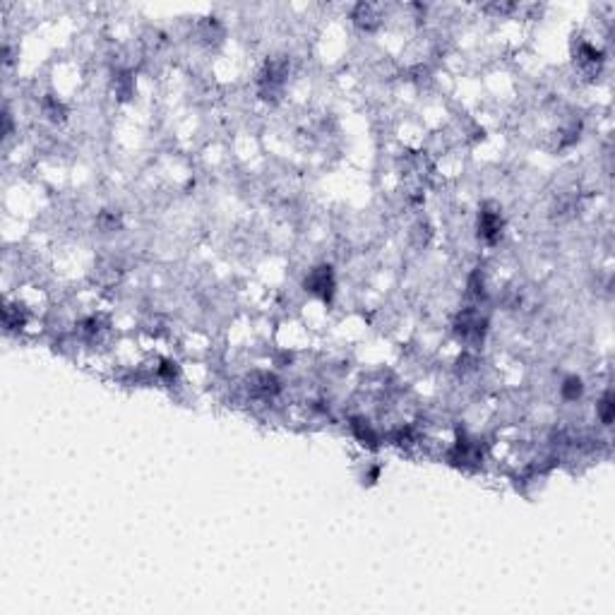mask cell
Instances as JSON below:
<instances>
[{
	"label": "cell",
	"instance_id": "6da1fadb",
	"mask_svg": "<svg viewBox=\"0 0 615 615\" xmlns=\"http://www.w3.org/2000/svg\"><path fill=\"white\" fill-rule=\"evenodd\" d=\"M478 234H481L483 238L488 241V243L498 241L500 234H502V217H500V212L483 210L481 214H478Z\"/></svg>",
	"mask_w": 615,
	"mask_h": 615
},
{
	"label": "cell",
	"instance_id": "7a4b0ae2",
	"mask_svg": "<svg viewBox=\"0 0 615 615\" xmlns=\"http://www.w3.org/2000/svg\"><path fill=\"white\" fill-rule=\"evenodd\" d=\"M306 286L313 293H320V296L327 298V293H332L334 289V281H332V272L330 267H318L310 272V276L306 279Z\"/></svg>",
	"mask_w": 615,
	"mask_h": 615
},
{
	"label": "cell",
	"instance_id": "3957f363",
	"mask_svg": "<svg viewBox=\"0 0 615 615\" xmlns=\"http://www.w3.org/2000/svg\"><path fill=\"white\" fill-rule=\"evenodd\" d=\"M582 392H584V387H582V380H579V377H567L565 385H562V397L569 399V402L582 397Z\"/></svg>",
	"mask_w": 615,
	"mask_h": 615
}]
</instances>
